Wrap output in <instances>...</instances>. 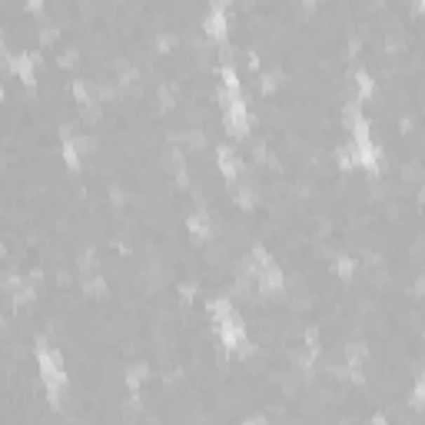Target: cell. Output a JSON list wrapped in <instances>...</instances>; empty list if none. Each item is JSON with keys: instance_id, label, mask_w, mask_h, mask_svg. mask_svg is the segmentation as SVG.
I'll list each match as a JSON object with an SVG mask.
<instances>
[{"instance_id": "cell-1", "label": "cell", "mask_w": 425, "mask_h": 425, "mask_svg": "<svg viewBox=\"0 0 425 425\" xmlns=\"http://www.w3.org/2000/svg\"><path fill=\"white\" fill-rule=\"evenodd\" d=\"M37 365H40V379H43V386H47L50 402L53 405H60L63 389H67V372H63L60 352L53 349V346H47V342H40L37 346Z\"/></svg>"}, {"instance_id": "cell-2", "label": "cell", "mask_w": 425, "mask_h": 425, "mask_svg": "<svg viewBox=\"0 0 425 425\" xmlns=\"http://www.w3.org/2000/svg\"><path fill=\"white\" fill-rule=\"evenodd\" d=\"M250 276L259 283V289H266V292H273V289L283 286V273H279V266L273 263V256L266 250H256L250 259Z\"/></svg>"}, {"instance_id": "cell-3", "label": "cell", "mask_w": 425, "mask_h": 425, "mask_svg": "<svg viewBox=\"0 0 425 425\" xmlns=\"http://www.w3.org/2000/svg\"><path fill=\"white\" fill-rule=\"evenodd\" d=\"M216 336L223 339V346L226 349H246L250 342H246V325H243V319H239L236 313L233 316H226L223 323H216Z\"/></svg>"}, {"instance_id": "cell-4", "label": "cell", "mask_w": 425, "mask_h": 425, "mask_svg": "<svg viewBox=\"0 0 425 425\" xmlns=\"http://www.w3.org/2000/svg\"><path fill=\"white\" fill-rule=\"evenodd\" d=\"M7 63H11V70L24 83H34V70H37V53H11L7 57Z\"/></svg>"}, {"instance_id": "cell-5", "label": "cell", "mask_w": 425, "mask_h": 425, "mask_svg": "<svg viewBox=\"0 0 425 425\" xmlns=\"http://www.w3.org/2000/svg\"><path fill=\"white\" fill-rule=\"evenodd\" d=\"M216 163H220V170H223L226 180H239V173H243V163H239V156L229 147H220L216 150Z\"/></svg>"}, {"instance_id": "cell-6", "label": "cell", "mask_w": 425, "mask_h": 425, "mask_svg": "<svg viewBox=\"0 0 425 425\" xmlns=\"http://www.w3.org/2000/svg\"><path fill=\"white\" fill-rule=\"evenodd\" d=\"M206 34H210L212 40L226 37V7H223V4L210 7V13H206Z\"/></svg>"}, {"instance_id": "cell-7", "label": "cell", "mask_w": 425, "mask_h": 425, "mask_svg": "<svg viewBox=\"0 0 425 425\" xmlns=\"http://www.w3.org/2000/svg\"><path fill=\"white\" fill-rule=\"evenodd\" d=\"M189 229H193L196 236H206V233H210V220H206L203 212H196V216H189Z\"/></svg>"}, {"instance_id": "cell-8", "label": "cell", "mask_w": 425, "mask_h": 425, "mask_svg": "<svg viewBox=\"0 0 425 425\" xmlns=\"http://www.w3.org/2000/svg\"><path fill=\"white\" fill-rule=\"evenodd\" d=\"M356 87H359V100H365V97H369V93H372V80H369V74H359L356 76Z\"/></svg>"}, {"instance_id": "cell-9", "label": "cell", "mask_w": 425, "mask_h": 425, "mask_svg": "<svg viewBox=\"0 0 425 425\" xmlns=\"http://www.w3.org/2000/svg\"><path fill=\"white\" fill-rule=\"evenodd\" d=\"M246 425H266V422H263V419H250V422H246Z\"/></svg>"}]
</instances>
